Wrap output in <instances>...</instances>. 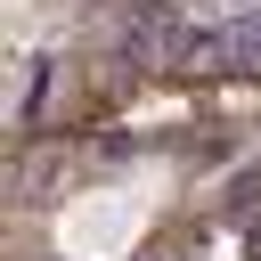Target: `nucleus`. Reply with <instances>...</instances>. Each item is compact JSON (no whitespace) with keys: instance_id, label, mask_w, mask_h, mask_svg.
<instances>
[{"instance_id":"obj_1","label":"nucleus","mask_w":261,"mask_h":261,"mask_svg":"<svg viewBox=\"0 0 261 261\" xmlns=\"http://www.w3.org/2000/svg\"><path fill=\"white\" fill-rule=\"evenodd\" d=\"M220 41H228V73L261 65V8H245V16H220Z\"/></svg>"},{"instance_id":"obj_2","label":"nucleus","mask_w":261,"mask_h":261,"mask_svg":"<svg viewBox=\"0 0 261 261\" xmlns=\"http://www.w3.org/2000/svg\"><path fill=\"white\" fill-rule=\"evenodd\" d=\"M147 261H163V253H147Z\"/></svg>"}]
</instances>
